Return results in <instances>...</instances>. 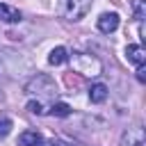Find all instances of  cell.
<instances>
[{"mask_svg":"<svg viewBox=\"0 0 146 146\" xmlns=\"http://www.w3.org/2000/svg\"><path fill=\"white\" fill-rule=\"evenodd\" d=\"M91 0H59V16L66 21H80L89 14Z\"/></svg>","mask_w":146,"mask_h":146,"instance_id":"6da1fadb","label":"cell"},{"mask_svg":"<svg viewBox=\"0 0 146 146\" xmlns=\"http://www.w3.org/2000/svg\"><path fill=\"white\" fill-rule=\"evenodd\" d=\"M68 59H71L75 73H82V75H100V71H103V64L96 57H91V55L73 52V55H68Z\"/></svg>","mask_w":146,"mask_h":146,"instance_id":"7a4b0ae2","label":"cell"},{"mask_svg":"<svg viewBox=\"0 0 146 146\" xmlns=\"http://www.w3.org/2000/svg\"><path fill=\"white\" fill-rule=\"evenodd\" d=\"M25 91H30V94H39V96H55L57 87H55V82H52L50 75L39 73L36 78H32V80L25 84Z\"/></svg>","mask_w":146,"mask_h":146,"instance_id":"3957f363","label":"cell"},{"mask_svg":"<svg viewBox=\"0 0 146 146\" xmlns=\"http://www.w3.org/2000/svg\"><path fill=\"white\" fill-rule=\"evenodd\" d=\"M116 27H119V14H116V11H105V14H100V18H98V30H100L103 34H112Z\"/></svg>","mask_w":146,"mask_h":146,"instance_id":"277c9868","label":"cell"},{"mask_svg":"<svg viewBox=\"0 0 146 146\" xmlns=\"http://www.w3.org/2000/svg\"><path fill=\"white\" fill-rule=\"evenodd\" d=\"M123 144L125 146H144L146 144V135H144V128H128V132L123 135Z\"/></svg>","mask_w":146,"mask_h":146,"instance_id":"5b68a950","label":"cell"},{"mask_svg":"<svg viewBox=\"0 0 146 146\" xmlns=\"http://www.w3.org/2000/svg\"><path fill=\"white\" fill-rule=\"evenodd\" d=\"M125 57H128V62H130V64H135V66H141V64L146 62V50H144L141 46H135V43H130V46L125 48Z\"/></svg>","mask_w":146,"mask_h":146,"instance_id":"8992f818","label":"cell"},{"mask_svg":"<svg viewBox=\"0 0 146 146\" xmlns=\"http://www.w3.org/2000/svg\"><path fill=\"white\" fill-rule=\"evenodd\" d=\"M21 18L23 16H21V11L16 7L0 2V21H5V23H21Z\"/></svg>","mask_w":146,"mask_h":146,"instance_id":"52a82bcc","label":"cell"},{"mask_svg":"<svg viewBox=\"0 0 146 146\" xmlns=\"http://www.w3.org/2000/svg\"><path fill=\"white\" fill-rule=\"evenodd\" d=\"M64 62H68V50H66L64 46L52 48L50 55H48V64H52V66H62Z\"/></svg>","mask_w":146,"mask_h":146,"instance_id":"ba28073f","label":"cell"},{"mask_svg":"<svg viewBox=\"0 0 146 146\" xmlns=\"http://www.w3.org/2000/svg\"><path fill=\"white\" fill-rule=\"evenodd\" d=\"M41 141L43 139H41V135L36 130H25V132L18 135V146H39Z\"/></svg>","mask_w":146,"mask_h":146,"instance_id":"9c48e42d","label":"cell"},{"mask_svg":"<svg viewBox=\"0 0 146 146\" xmlns=\"http://www.w3.org/2000/svg\"><path fill=\"white\" fill-rule=\"evenodd\" d=\"M105 98H107V87H105L103 82L91 84V89H89V100H91V103H103Z\"/></svg>","mask_w":146,"mask_h":146,"instance_id":"30bf717a","label":"cell"},{"mask_svg":"<svg viewBox=\"0 0 146 146\" xmlns=\"http://www.w3.org/2000/svg\"><path fill=\"white\" fill-rule=\"evenodd\" d=\"M50 114L52 116H68L71 114V105L68 103H52L50 105Z\"/></svg>","mask_w":146,"mask_h":146,"instance_id":"8fae6325","label":"cell"},{"mask_svg":"<svg viewBox=\"0 0 146 146\" xmlns=\"http://www.w3.org/2000/svg\"><path fill=\"white\" fill-rule=\"evenodd\" d=\"M132 14L137 21H141L146 16V0H132Z\"/></svg>","mask_w":146,"mask_h":146,"instance_id":"7c38bea8","label":"cell"},{"mask_svg":"<svg viewBox=\"0 0 146 146\" xmlns=\"http://www.w3.org/2000/svg\"><path fill=\"white\" fill-rule=\"evenodd\" d=\"M9 132H11V119L0 116V139H5Z\"/></svg>","mask_w":146,"mask_h":146,"instance_id":"4fadbf2b","label":"cell"},{"mask_svg":"<svg viewBox=\"0 0 146 146\" xmlns=\"http://www.w3.org/2000/svg\"><path fill=\"white\" fill-rule=\"evenodd\" d=\"M27 112L30 114H43L46 110H43V103L41 100H30L27 103Z\"/></svg>","mask_w":146,"mask_h":146,"instance_id":"5bb4252c","label":"cell"},{"mask_svg":"<svg viewBox=\"0 0 146 146\" xmlns=\"http://www.w3.org/2000/svg\"><path fill=\"white\" fill-rule=\"evenodd\" d=\"M137 80L139 82H146V68H144V64L137 66Z\"/></svg>","mask_w":146,"mask_h":146,"instance_id":"9a60e30c","label":"cell"},{"mask_svg":"<svg viewBox=\"0 0 146 146\" xmlns=\"http://www.w3.org/2000/svg\"><path fill=\"white\" fill-rule=\"evenodd\" d=\"M39 146H59V144H57V141H41Z\"/></svg>","mask_w":146,"mask_h":146,"instance_id":"2e32d148","label":"cell"},{"mask_svg":"<svg viewBox=\"0 0 146 146\" xmlns=\"http://www.w3.org/2000/svg\"><path fill=\"white\" fill-rule=\"evenodd\" d=\"M0 100H2V94H0Z\"/></svg>","mask_w":146,"mask_h":146,"instance_id":"e0dca14e","label":"cell"}]
</instances>
